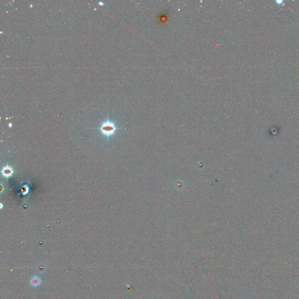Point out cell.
<instances>
[{
  "label": "cell",
  "instance_id": "7a4b0ae2",
  "mask_svg": "<svg viewBox=\"0 0 299 299\" xmlns=\"http://www.w3.org/2000/svg\"><path fill=\"white\" fill-rule=\"evenodd\" d=\"M13 174V170L11 167L9 166H5L3 168L2 170V174L5 178L10 177Z\"/></svg>",
  "mask_w": 299,
  "mask_h": 299
},
{
  "label": "cell",
  "instance_id": "3957f363",
  "mask_svg": "<svg viewBox=\"0 0 299 299\" xmlns=\"http://www.w3.org/2000/svg\"><path fill=\"white\" fill-rule=\"evenodd\" d=\"M39 282H40V280L39 279V278L37 277H34L32 279V284L34 286H37V285H38L39 284Z\"/></svg>",
  "mask_w": 299,
  "mask_h": 299
},
{
  "label": "cell",
  "instance_id": "6da1fadb",
  "mask_svg": "<svg viewBox=\"0 0 299 299\" xmlns=\"http://www.w3.org/2000/svg\"><path fill=\"white\" fill-rule=\"evenodd\" d=\"M100 130L101 133L106 137H110L114 135L116 132V127L115 124L110 121H106L103 122L100 127Z\"/></svg>",
  "mask_w": 299,
  "mask_h": 299
}]
</instances>
